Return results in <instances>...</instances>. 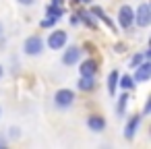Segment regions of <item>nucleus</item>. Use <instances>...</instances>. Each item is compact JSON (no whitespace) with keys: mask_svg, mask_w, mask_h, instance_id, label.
<instances>
[{"mask_svg":"<svg viewBox=\"0 0 151 149\" xmlns=\"http://www.w3.org/2000/svg\"><path fill=\"white\" fill-rule=\"evenodd\" d=\"M118 25L122 29H130L134 25V9L128 4H122L118 9Z\"/></svg>","mask_w":151,"mask_h":149,"instance_id":"5","label":"nucleus"},{"mask_svg":"<svg viewBox=\"0 0 151 149\" xmlns=\"http://www.w3.org/2000/svg\"><path fill=\"white\" fill-rule=\"evenodd\" d=\"M134 23L139 27H143V29L151 25V6H149V2H141L137 6V11H134Z\"/></svg>","mask_w":151,"mask_h":149,"instance_id":"3","label":"nucleus"},{"mask_svg":"<svg viewBox=\"0 0 151 149\" xmlns=\"http://www.w3.org/2000/svg\"><path fill=\"white\" fill-rule=\"evenodd\" d=\"M70 23H73V25H79V15H77V13L70 17Z\"/></svg>","mask_w":151,"mask_h":149,"instance_id":"24","label":"nucleus"},{"mask_svg":"<svg viewBox=\"0 0 151 149\" xmlns=\"http://www.w3.org/2000/svg\"><path fill=\"white\" fill-rule=\"evenodd\" d=\"M87 128L93 130V132H101V130L106 128V118L99 116V114H91V116L87 118Z\"/></svg>","mask_w":151,"mask_h":149,"instance_id":"10","label":"nucleus"},{"mask_svg":"<svg viewBox=\"0 0 151 149\" xmlns=\"http://www.w3.org/2000/svg\"><path fill=\"white\" fill-rule=\"evenodd\" d=\"M40 25H42L44 29H50V27H54V25H56V19H50V17H46V19H44Z\"/></svg>","mask_w":151,"mask_h":149,"instance_id":"19","label":"nucleus"},{"mask_svg":"<svg viewBox=\"0 0 151 149\" xmlns=\"http://www.w3.org/2000/svg\"><path fill=\"white\" fill-rule=\"evenodd\" d=\"M11 137H13V139H17V137H21V128H17V126H13V128H11Z\"/></svg>","mask_w":151,"mask_h":149,"instance_id":"21","label":"nucleus"},{"mask_svg":"<svg viewBox=\"0 0 151 149\" xmlns=\"http://www.w3.org/2000/svg\"><path fill=\"white\" fill-rule=\"evenodd\" d=\"M141 120H143V114H134V116L128 118V122L124 126V139H128V141L134 139V135H137V130L141 126Z\"/></svg>","mask_w":151,"mask_h":149,"instance_id":"8","label":"nucleus"},{"mask_svg":"<svg viewBox=\"0 0 151 149\" xmlns=\"http://www.w3.org/2000/svg\"><path fill=\"white\" fill-rule=\"evenodd\" d=\"M75 104V91L73 89H58L56 93H54V106L56 108H60V110H66V108H70Z\"/></svg>","mask_w":151,"mask_h":149,"instance_id":"2","label":"nucleus"},{"mask_svg":"<svg viewBox=\"0 0 151 149\" xmlns=\"http://www.w3.org/2000/svg\"><path fill=\"white\" fill-rule=\"evenodd\" d=\"M79 62H81V60H79ZM97 68H99L97 60H95V58H87V60H83V62H81L79 73H81V77H95Z\"/></svg>","mask_w":151,"mask_h":149,"instance_id":"9","label":"nucleus"},{"mask_svg":"<svg viewBox=\"0 0 151 149\" xmlns=\"http://www.w3.org/2000/svg\"><path fill=\"white\" fill-rule=\"evenodd\" d=\"M66 42H68V35H66V31H62V29H54V31L48 35V40H46V46H48L50 50H62V48L66 46Z\"/></svg>","mask_w":151,"mask_h":149,"instance_id":"4","label":"nucleus"},{"mask_svg":"<svg viewBox=\"0 0 151 149\" xmlns=\"http://www.w3.org/2000/svg\"><path fill=\"white\" fill-rule=\"evenodd\" d=\"M0 116H2V110H0Z\"/></svg>","mask_w":151,"mask_h":149,"instance_id":"29","label":"nucleus"},{"mask_svg":"<svg viewBox=\"0 0 151 149\" xmlns=\"http://www.w3.org/2000/svg\"><path fill=\"white\" fill-rule=\"evenodd\" d=\"M83 48H87V52H95V50H93V44H91V42H87V44H85Z\"/></svg>","mask_w":151,"mask_h":149,"instance_id":"25","label":"nucleus"},{"mask_svg":"<svg viewBox=\"0 0 151 149\" xmlns=\"http://www.w3.org/2000/svg\"><path fill=\"white\" fill-rule=\"evenodd\" d=\"M118 71H112L108 75V93L110 95H116V87H118Z\"/></svg>","mask_w":151,"mask_h":149,"instance_id":"16","label":"nucleus"},{"mask_svg":"<svg viewBox=\"0 0 151 149\" xmlns=\"http://www.w3.org/2000/svg\"><path fill=\"white\" fill-rule=\"evenodd\" d=\"M17 2H19V4H23V6H31L35 0H17Z\"/></svg>","mask_w":151,"mask_h":149,"instance_id":"23","label":"nucleus"},{"mask_svg":"<svg viewBox=\"0 0 151 149\" xmlns=\"http://www.w3.org/2000/svg\"><path fill=\"white\" fill-rule=\"evenodd\" d=\"M149 112H151V97H149V99L145 101V108H143V116H147Z\"/></svg>","mask_w":151,"mask_h":149,"instance_id":"20","label":"nucleus"},{"mask_svg":"<svg viewBox=\"0 0 151 149\" xmlns=\"http://www.w3.org/2000/svg\"><path fill=\"white\" fill-rule=\"evenodd\" d=\"M77 15H79V23L87 25L89 29H95V27H97V25H95V19H93V15H91V11H79Z\"/></svg>","mask_w":151,"mask_h":149,"instance_id":"13","label":"nucleus"},{"mask_svg":"<svg viewBox=\"0 0 151 149\" xmlns=\"http://www.w3.org/2000/svg\"><path fill=\"white\" fill-rule=\"evenodd\" d=\"M91 15H93L95 19H99V21H104V23H106V25H108L110 29H116V25H114V21H112V19H110V17L106 15V11H104L101 6H91Z\"/></svg>","mask_w":151,"mask_h":149,"instance_id":"11","label":"nucleus"},{"mask_svg":"<svg viewBox=\"0 0 151 149\" xmlns=\"http://www.w3.org/2000/svg\"><path fill=\"white\" fill-rule=\"evenodd\" d=\"M118 85H120L124 91H130V89H134V85H137V83L132 81V77H130V75H120V77H118Z\"/></svg>","mask_w":151,"mask_h":149,"instance_id":"17","label":"nucleus"},{"mask_svg":"<svg viewBox=\"0 0 151 149\" xmlns=\"http://www.w3.org/2000/svg\"><path fill=\"white\" fill-rule=\"evenodd\" d=\"M128 99H130L128 91H124V93L118 97V104H116V116H118V118H120V116H124V112H126V106H128Z\"/></svg>","mask_w":151,"mask_h":149,"instance_id":"14","label":"nucleus"},{"mask_svg":"<svg viewBox=\"0 0 151 149\" xmlns=\"http://www.w3.org/2000/svg\"><path fill=\"white\" fill-rule=\"evenodd\" d=\"M62 2L64 0H52V4H58V6H62Z\"/></svg>","mask_w":151,"mask_h":149,"instance_id":"26","label":"nucleus"},{"mask_svg":"<svg viewBox=\"0 0 151 149\" xmlns=\"http://www.w3.org/2000/svg\"><path fill=\"white\" fill-rule=\"evenodd\" d=\"M143 60H145V56H143V52H137V54H134V56L130 58V68H137V66H139V64H141Z\"/></svg>","mask_w":151,"mask_h":149,"instance_id":"18","label":"nucleus"},{"mask_svg":"<svg viewBox=\"0 0 151 149\" xmlns=\"http://www.w3.org/2000/svg\"><path fill=\"white\" fill-rule=\"evenodd\" d=\"M116 52H118V54H122V52H126V46H124L122 42H120V44H116Z\"/></svg>","mask_w":151,"mask_h":149,"instance_id":"22","label":"nucleus"},{"mask_svg":"<svg viewBox=\"0 0 151 149\" xmlns=\"http://www.w3.org/2000/svg\"><path fill=\"white\" fill-rule=\"evenodd\" d=\"M44 46H46L44 37L35 33V35H29V37L23 42V52H25L27 56H40V54L44 52Z\"/></svg>","mask_w":151,"mask_h":149,"instance_id":"1","label":"nucleus"},{"mask_svg":"<svg viewBox=\"0 0 151 149\" xmlns=\"http://www.w3.org/2000/svg\"><path fill=\"white\" fill-rule=\"evenodd\" d=\"M2 75H4V68H2V64H0V79H2Z\"/></svg>","mask_w":151,"mask_h":149,"instance_id":"28","label":"nucleus"},{"mask_svg":"<svg viewBox=\"0 0 151 149\" xmlns=\"http://www.w3.org/2000/svg\"><path fill=\"white\" fill-rule=\"evenodd\" d=\"M77 2H81V4H91V0H77Z\"/></svg>","mask_w":151,"mask_h":149,"instance_id":"27","label":"nucleus"},{"mask_svg":"<svg viewBox=\"0 0 151 149\" xmlns=\"http://www.w3.org/2000/svg\"><path fill=\"white\" fill-rule=\"evenodd\" d=\"M95 87H97L95 77H81V79H79V83H77V89H81V91H85V93L93 91Z\"/></svg>","mask_w":151,"mask_h":149,"instance_id":"12","label":"nucleus"},{"mask_svg":"<svg viewBox=\"0 0 151 149\" xmlns=\"http://www.w3.org/2000/svg\"><path fill=\"white\" fill-rule=\"evenodd\" d=\"M62 15H64L62 6H58V4H52V2L46 6V17H50V19H56V21H58Z\"/></svg>","mask_w":151,"mask_h":149,"instance_id":"15","label":"nucleus"},{"mask_svg":"<svg viewBox=\"0 0 151 149\" xmlns=\"http://www.w3.org/2000/svg\"><path fill=\"white\" fill-rule=\"evenodd\" d=\"M62 50H64V48H62ZM81 56H83V50H81L79 46H68V50L62 52V64H64V66H75V64H79Z\"/></svg>","mask_w":151,"mask_h":149,"instance_id":"6","label":"nucleus"},{"mask_svg":"<svg viewBox=\"0 0 151 149\" xmlns=\"http://www.w3.org/2000/svg\"><path fill=\"white\" fill-rule=\"evenodd\" d=\"M149 79H151V62H149V60H143V62L134 68L132 81H134V83H145V81H149Z\"/></svg>","mask_w":151,"mask_h":149,"instance_id":"7","label":"nucleus"}]
</instances>
